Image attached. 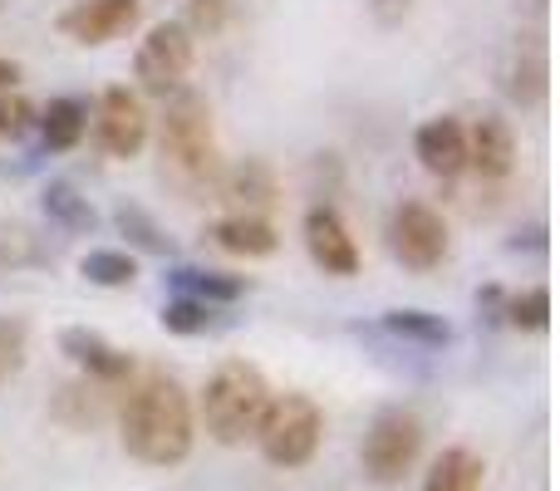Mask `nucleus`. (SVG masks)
Wrapping results in <instances>:
<instances>
[{"label": "nucleus", "instance_id": "20e7f679", "mask_svg": "<svg viewBox=\"0 0 560 491\" xmlns=\"http://www.w3.org/2000/svg\"><path fill=\"white\" fill-rule=\"evenodd\" d=\"M252 443L261 447V457L271 467H280V472L310 467L319 443H325V408L310 394H271Z\"/></svg>", "mask_w": 560, "mask_h": 491}, {"label": "nucleus", "instance_id": "f03ea898", "mask_svg": "<svg viewBox=\"0 0 560 491\" xmlns=\"http://www.w3.org/2000/svg\"><path fill=\"white\" fill-rule=\"evenodd\" d=\"M222 143H217L212 104L197 89H177L158 114V177L177 202H212L222 177Z\"/></svg>", "mask_w": 560, "mask_h": 491}, {"label": "nucleus", "instance_id": "ddd939ff", "mask_svg": "<svg viewBox=\"0 0 560 491\" xmlns=\"http://www.w3.org/2000/svg\"><path fill=\"white\" fill-rule=\"evenodd\" d=\"M59 354L79 369L84 378H104V384H128L138 369V359L128 349H118L114 339H104L89 325H65L59 329Z\"/></svg>", "mask_w": 560, "mask_h": 491}, {"label": "nucleus", "instance_id": "0eeeda50", "mask_svg": "<svg viewBox=\"0 0 560 491\" xmlns=\"http://www.w3.org/2000/svg\"><path fill=\"white\" fill-rule=\"evenodd\" d=\"M388 250H394V260L404 270H438L447 260V222L438 207L418 202V197H408V202H398L394 212H388Z\"/></svg>", "mask_w": 560, "mask_h": 491}, {"label": "nucleus", "instance_id": "4be33fe9", "mask_svg": "<svg viewBox=\"0 0 560 491\" xmlns=\"http://www.w3.org/2000/svg\"><path fill=\"white\" fill-rule=\"evenodd\" d=\"M378 325H384L394 339L418 344V349H447L453 344V325H447L443 315H428V309H388Z\"/></svg>", "mask_w": 560, "mask_h": 491}, {"label": "nucleus", "instance_id": "4468645a", "mask_svg": "<svg viewBox=\"0 0 560 491\" xmlns=\"http://www.w3.org/2000/svg\"><path fill=\"white\" fill-rule=\"evenodd\" d=\"M413 157L423 163L428 177L438 183H457L467 173V124L453 114H438V118H423L413 133Z\"/></svg>", "mask_w": 560, "mask_h": 491}, {"label": "nucleus", "instance_id": "f257e3e1", "mask_svg": "<svg viewBox=\"0 0 560 491\" xmlns=\"http://www.w3.org/2000/svg\"><path fill=\"white\" fill-rule=\"evenodd\" d=\"M118 443L133 463L153 472H173L192 457L197 443V404L183 388V378L167 374L163 364H138L124 384V398L114 408Z\"/></svg>", "mask_w": 560, "mask_h": 491}, {"label": "nucleus", "instance_id": "a211bd4d", "mask_svg": "<svg viewBox=\"0 0 560 491\" xmlns=\"http://www.w3.org/2000/svg\"><path fill=\"white\" fill-rule=\"evenodd\" d=\"M167 285L177 295L207 300V305H236L246 295V276H232V270H207V266H173L167 270Z\"/></svg>", "mask_w": 560, "mask_h": 491}, {"label": "nucleus", "instance_id": "412c9836", "mask_svg": "<svg viewBox=\"0 0 560 491\" xmlns=\"http://www.w3.org/2000/svg\"><path fill=\"white\" fill-rule=\"evenodd\" d=\"M39 212H45L49 222H55L59 232H69V236H89L98 226L94 202H89V197L79 192L74 183H65V177L45 183V192H39Z\"/></svg>", "mask_w": 560, "mask_h": 491}, {"label": "nucleus", "instance_id": "2eb2a0df", "mask_svg": "<svg viewBox=\"0 0 560 491\" xmlns=\"http://www.w3.org/2000/svg\"><path fill=\"white\" fill-rule=\"evenodd\" d=\"M467 173L477 183H506L516 173V133L502 114H482L467 124Z\"/></svg>", "mask_w": 560, "mask_h": 491}, {"label": "nucleus", "instance_id": "bb28decb", "mask_svg": "<svg viewBox=\"0 0 560 491\" xmlns=\"http://www.w3.org/2000/svg\"><path fill=\"white\" fill-rule=\"evenodd\" d=\"M502 89L516 98V104H541V94H546V59L541 55H516L512 65H506V74H502Z\"/></svg>", "mask_w": 560, "mask_h": 491}, {"label": "nucleus", "instance_id": "6e6552de", "mask_svg": "<svg viewBox=\"0 0 560 491\" xmlns=\"http://www.w3.org/2000/svg\"><path fill=\"white\" fill-rule=\"evenodd\" d=\"M89 128H94V143L104 148V157H118V163L138 157L153 138V118H148L143 98L124 84L104 89L98 104H89Z\"/></svg>", "mask_w": 560, "mask_h": 491}, {"label": "nucleus", "instance_id": "aec40b11", "mask_svg": "<svg viewBox=\"0 0 560 491\" xmlns=\"http://www.w3.org/2000/svg\"><path fill=\"white\" fill-rule=\"evenodd\" d=\"M114 232L124 236L128 250H138V256H158V260L177 256V246H173V236L163 232V222H158L148 207H138V202H118L114 207Z\"/></svg>", "mask_w": 560, "mask_h": 491}, {"label": "nucleus", "instance_id": "f8f14e48", "mask_svg": "<svg viewBox=\"0 0 560 491\" xmlns=\"http://www.w3.org/2000/svg\"><path fill=\"white\" fill-rule=\"evenodd\" d=\"M300 232H305V250L310 260H315L325 276H359V242L349 236V222L339 217V207L329 202H315L305 212V222H300Z\"/></svg>", "mask_w": 560, "mask_h": 491}, {"label": "nucleus", "instance_id": "7c9ffc66", "mask_svg": "<svg viewBox=\"0 0 560 491\" xmlns=\"http://www.w3.org/2000/svg\"><path fill=\"white\" fill-rule=\"evenodd\" d=\"M502 305H506V290L502 285H482V290H477V319L502 325Z\"/></svg>", "mask_w": 560, "mask_h": 491}, {"label": "nucleus", "instance_id": "f3484780", "mask_svg": "<svg viewBox=\"0 0 560 491\" xmlns=\"http://www.w3.org/2000/svg\"><path fill=\"white\" fill-rule=\"evenodd\" d=\"M207 242H212L217 250H226V256H242V260H261V256H276L280 236L276 226L266 222V217H217L212 226H207Z\"/></svg>", "mask_w": 560, "mask_h": 491}, {"label": "nucleus", "instance_id": "c756f323", "mask_svg": "<svg viewBox=\"0 0 560 491\" xmlns=\"http://www.w3.org/2000/svg\"><path fill=\"white\" fill-rule=\"evenodd\" d=\"M226 15H232V0H187L183 25L192 30V35H217V30L226 25Z\"/></svg>", "mask_w": 560, "mask_h": 491}, {"label": "nucleus", "instance_id": "a878e982", "mask_svg": "<svg viewBox=\"0 0 560 491\" xmlns=\"http://www.w3.org/2000/svg\"><path fill=\"white\" fill-rule=\"evenodd\" d=\"M502 325L526 329V335H541V329H551V290L532 285V290H516V295H506Z\"/></svg>", "mask_w": 560, "mask_h": 491}, {"label": "nucleus", "instance_id": "7ed1b4c3", "mask_svg": "<svg viewBox=\"0 0 560 491\" xmlns=\"http://www.w3.org/2000/svg\"><path fill=\"white\" fill-rule=\"evenodd\" d=\"M266 404H271V378H266V369L232 354L207 374L197 418H202L207 437H212L217 447H246L256 437V423H261Z\"/></svg>", "mask_w": 560, "mask_h": 491}, {"label": "nucleus", "instance_id": "6ab92c4d", "mask_svg": "<svg viewBox=\"0 0 560 491\" xmlns=\"http://www.w3.org/2000/svg\"><path fill=\"white\" fill-rule=\"evenodd\" d=\"M482 482H487V463L472 447H443L423 472V491H482Z\"/></svg>", "mask_w": 560, "mask_h": 491}, {"label": "nucleus", "instance_id": "473e14b6", "mask_svg": "<svg viewBox=\"0 0 560 491\" xmlns=\"http://www.w3.org/2000/svg\"><path fill=\"white\" fill-rule=\"evenodd\" d=\"M15 84H20V65L0 55V89H15Z\"/></svg>", "mask_w": 560, "mask_h": 491}, {"label": "nucleus", "instance_id": "dca6fc26", "mask_svg": "<svg viewBox=\"0 0 560 491\" xmlns=\"http://www.w3.org/2000/svg\"><path fill=\"white\" fill-rule=\"evenodd\" d=\"M35 128H39V148L45 153H74L89 133V98H79V94L49 98L35 114Z\"/></svg>", "mask_w": 560, "mask_h": 491}, {"label": "nucleus", "instance_id": "39448f33", "mask_svg": "<svg viewBox=\"0 0 560 491\" xmlns=\"http://www.w3.org/2000/svg\"><path fill=\"white\" fill-rule=\"evenodd\" d=\"M423 423H418L413 408L388 404L374 413L364 443H359V472L374 487H404V477L418 467L423 457Z\"/></svg>", "mask_w": 560, "mask_h": 491}, {"label": "nucleus", "instance_id": "2f4dec72", "mask_svg": "<svg viewBox=\"0 0 560 491\" xmlns=\"http://www.w3.org/2000/svg\"><path fill=\"white\" fill-rule=\"evenodd\" d=\"M546 250V226H532V232H522V236H516V242H512V250Z\"/></svg>", "mask_w": 560, "mask_h": 491}, {"label": "nucleus", "instance_id": "b1692460", "mask_svg": "<svg viewBox=\"0 0 560 491\" xmlns=\"http://www.w3.org/2000/svg\"><path fill=\"white\" fill-rule=\"evenodd\" d=\"M79 276L98 290H128L138 280V256L133 250H114V246H94L79 256Z\"/></svg>", "mask_w": 560, "mask_h": 491}, {"label": "nucleus", "instance_id": "c85d7f7f", "mask_svg": "<svg viewBox=\"0 0 560 491\" xmlns=\"http://www.w3.org/2000/svg\"><path fill=\"white\" fill-rule=\"evenodd\" d=\"M35 114H39V108L30 104L20 89H0V138H5V143L25 138L30 128H35Z\"/></svg>", "mask_w": 560, "mask_h": 491}, {"label": "nucleus", "instance_id": "9b49d317", "mask_svg": "<svg viewBox=\"0 0 560 491\" xmlns=\"http://www.w3.org/2000/svg\"><path fill=\"white\" fill-rule=\"evenodd\" d=\"M212 202H222L226 212H236V217H266V222H271V212L280 207L276 167L261 163V157H242V163L222 167Z\"/></svg>", "mask_w": 560, "mask_h": 491}, {"label": "nucleus", "instance_id": "9d476101", "mask_svg": "<svg viewBox=\"0 0 560 491\" xmlns=\"http://www.w3.org/2000/svg\"><path fill=\"white\" fill-rule=\"evenodd\" d=\"M118 398H124V384H104V378H69V384L55 388L49 398V418H55L65 433H94L114 418Z\"/></svg>", "mask_w": 560, "mask_h": 491}, {"label": "nucleus", "instance_id": "423d86ee", "mask_svg": "<svg viewBox=\"0 0 560 491\" xmlns=\"http://www.w3.org/2000/svg\"><path fill=\"white\" fill-rule=\"evenodd\" d=\"M197 59V35L183 25V20H158L148 25V35L138 39L133 49V79L143 94L167 98L177 89H187V74H192Z\"/></svg>", "mask_w": 560, "mask_h": 491}, {"label": "nucleus", "instance_id": "cd10ccee", "mask_svg": "<svg viewBox=\"0 0 560 491\" xmlns=\"http://www.w3.org/2000/svg\"><path fill=\"white\" fill-rule=\"evenodd\" d=\"M30 359V319L25 315H0V384L25 369Z\"/></svg>", "mask_w": 560, "mask_h": 491}, {"label": "nucleus", "instance_id": "1a4fd4ad", "mask_svg": "<svg viewBox=\"0 0 560 491\" xmlns=\"http://www.w3.org/2000/svg\"><path fill=\"white\" fill-rule=\"evenodd\" d=\"M143 15V0H74L55 15V30L79 49H98V45H114L118 35L138 25Z\"/></svg>", "mask_w": 560, "mask_h": 491}, {"label": "nucleus", "instance_id": "393cba45", "mask_svg": "<svg viewBox=\"0 0 560 491\" xmlns=\"http://www.w3.org/2000/svg\"><path fill=\"white\" fill-rule=\"evenodd\" d=\"M30 266H49L45 242L25 222L0 217V270H30Z\"/></svg>", "mask_w": 560, "mask_h": 491}, {"label": "nucleus", "instance_id": "5701e85b", "mask_svg": "<svg viewBox=\"0 0 560 491\" xmlns=\"http://www.w3.org/2000/svg\"><path fill=\"white\" fill-rule=\"evenodd\" d=\"M158 325L167 335H183V339H197V335H212L222 329V305H207V300H192V295H173L163 309H158Z\"/></svg>", "mask_w": 560, "mask_h": 491}]
</instances>
